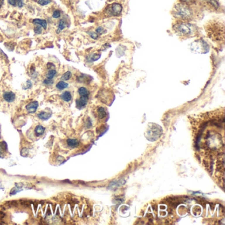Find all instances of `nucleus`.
I'll return each instance as SVG.
<instances>
[{"label":"nucleus","mask_w":225,"mask_h":225,"mask_svg":"<svg viewBox=\"0 0 225 225\" xmlns=\"http://www.w3.org/2000/svg\"><path fill=\"white\" fill-rule=\"evenodd\" d=\"M98 112V116L100 119H102L106 117L107 116V112H106L105 109L103 107H99L97 110Z\"/></svg>","instance_id":"obj_16"},{"label":"nucleus","mask_w":225,"mask_h":225,"mask_svg":"<svg viewBox=\"0 0 225 225\" xmlns=\"http://www.w3.org/2000/svg\"><path fill=\"white\" fill-rule=\"evenodd\" d=\"M44 131H45V128L42 126H37L36 127L35 130V133L37 134V136L42 135L44 132Z\"/></svg>","instance_id":"obj_18"},{"label":"nucleus","mask_w":225,"mask_h":225,"mask_svg":"<svg viewBox=\"0 0 225 225\" xmlns=\"http://www.w3.org/2000/svg\"><path fill=\"white\" fill-rule=\"evenodd\" d=\"M47 68L48 70H50V69H55V66H54V63L49 62V63H47Z\"/></svg>","instance_id":"obj_30"},{"label":"nucleus","mask_w":225,"mask_h":225,"mask_svg":"<svg viewBox=\"0 0 225 225\" xmlns=\"http://www.w3.org/2000/svg\"><path fill=\"white\" fill-rule=\"evenodd\" d=\"M122 11V7L120 4L114 3L110 5L105 10L106 13L109 16H118Z\"/></svg>","instance_id":"obj_5"},{"label":"nucleus","mask_w":225,"mask_h":225,"mask_svg":"<svg viewBox=\"0 0 225 225\" xmlns=\"http://www.w3.org/2000/svg\"><path fill=\"white\" fill-rule=\"evenodd\" d=\"M88 99H89V98L83 97H80V99H77L76 100L77 107L79 109H81V108L85 107V106H86L87 104Z\"/></svg>","instance_id":"obj_7"},{"label":"nucleus","mask_w":225,"mask_h":225,"mask_svg":"<svg viewBox=\"0 0 225 225\" xmlns=\"http://www.w3.org/2000/svg\"><path fill=\"white\" fill-rule=\"evenodd\" d=\"M89 35L90 36V37H91L92 38H93V39H97L98 38V34L96 32H89Z\"/></svg>","instance_id":"obj_29"},{"label":"nucleus","mask_w":225,"mask_h":225,"mask_svg":"<svg viewBox=\"0 0 225 225\" xmlns=\"http://www.w3.org/2000/svg\"><path fill=\"white\" fill-rule=\"evenodd\" d=\"M33 24L40 25V27H42L44 29H46L47 28V21L44 19H35L32 20Z\"/></svg>","instance_id":"obj_9"},{"label":"nucleus","mask_w":225,"mask_h":225,"mask_svg":"<svg viewBox=\"0 0 225 225\" xmlns=\"http://www.w3.org/2000/svg\"><path fill=\"white\" fill-rule=\"evenodd\" d=\"M4 3V0H0V9H1L2 6H3Z\"/></svg>","instance_id":"obj_32"},{"label":"nucleus","mask_w":225,"mask_h":225,"mask_svg":"<svg viewBox=\"0 0 225 225\" xmlns=\"http://www.w3.org/2000/svg\"><path fill=\"white\" fill-rule=\"evenodd\" d=\"M67 143H68V146L71 147V148H75V147H78L79 145V142L77 139H68L67 140Z\"/></svg>","instance_id":"obj_12"},{"label":"nucleus","mask_w":225,"mask_h":225,"mask_svg":"<svg viewBox=\"0 0 225 225\" xmlns=\"http://www.w3.org/2000/svg\"><path fill=\"white\" fill-rule=\"evenodd\" d=\"M51 112H41L38 114V117L42 120H47L51 117Z\"/></svg>","instance_id":"obj_15"},{"label":"nucleus","mask_w":225,"mask_h":225,"mask_svg":"<svg viewBox=\"0 0 225 225\" xmlns=\"http://www.w3.org/2000/svg\"><path fill=\"white\" fill-rule=\"evenodd\" d=\"M61 16V12L59 11V10H55L54 11L53 14H52V17L53 18H55V19H58V18L60 17Z\"/></svg>","instance_id":"obj_25"},{"label":"nucleus","mask_w":225,"mask_h":225,"mask_svg":"<svg viewBox=\"0 0 225 225\" xmlns=\"http://www.w3.org/2000/svg\"><path fill=\"white\" fill-rule=\"evenodd\" d=\"M96 32H97V34L101 35V34H104V32H106V30H104V28L100 27H98L97 29H96Z\"/></svg>","instance_id":"obj_26"},{"label":"nucleus","mask_w":225,"mask_h":225,"mask_svg":"<svg viewBox=\"0 0 225 225\" xmlns=\"http://www.w3.org/2000/svg\"><path fill=\"white\" fill-rule=\"evenodd\" d=\"M51 2V0H38V4H40V6H46Z\"/></svg>","instance_id":"obj_23"},{"label":"nucleus","mask_w":225,"mask_h":225,"mask_svg":"<svg viewBox=\"0 0 225 225\" xmlns=\"http://www.w3.org/2000/svg\"><path fill=\"white\" fill-rule=\"evenodd\" d=\"M207 32L209 37L216 42H224V24L218 21H213L207 27Z\"/></svg>","instance_id":"obj_2"},{"label":"nucleus","mask_w":225,"mask_h":225,"mask_svg":"<svg viewBox=\"0 0 225 225\" xmlns=\"http://www.w3.org/2000/svg\"><path fill=\"white\" fill-rule=\"evenodd\" d=\"M8 4L13 7H23V0H7Z\"/></svg>","instance_id":"obj_10"},{"label":"nucleus","mask_w":225,"mask_h":225,"mask_svg":"<svg viewBox=\"0 0 225 225\" xmlns=\"http://www.w3.org/2000/svg\"><path fill=\"white\" fill-rule=\"evenodd\" d=\"M172 15L178 19L187 20L192 19L193 11L191 7L186 4H178L176 5L172 10Z\"/></svg>","instance_id":"obj_3"},{"label":"nucleus","mask_w":225,"mask_h":225,"mask_svg":"<svg viewBox=\"0 0 225 225\" xmlns=\"http://www.w3.org/2000/svg\"><path fill=\"white\" fill-rule=\"evenodd\" d=\"M56 73H57V71L56 70V69H50V70H48L47 74H46V79H52L54 77L56 76Z\"/></svg>","instance_id":"obj_19"},{"label":"nucleus","mask_w":225,"mask_h":225,"mask_svg":"<svg viewBox=\"0 0 225 225\" xmlns=\"http://www.w3.org/2000/svg\"><path fill=\"white\" fill-rule=\"evenodd\" d=\"M201 1L209 4V6L214 9H218L219 7V4L217 0H201Z\"/></svg>","instance_id":"obj_11"},{"label":"nucleus","mask_w":225,"mask_h":225,"mask_svg":"<svg viewBox=\"0 0 225 225\" xmlns=\"http://www.w3.org/2000/svg\"><path fill=\"white\" fill-rule=\"evenodd\" d=\"M61 98L62 99V100H64V101L69 102L72 99V96L70 92L65 91L64 92L62 93V95H61Z\"/></svg>","instance_id":"obj_13"},{"label":"nucleus","mask_w":225,"mask_h":225,"mask_svg":"<svg viewBox=\"0 0 225 225\" xmlns=\"http://www.w3.org/2000/svg\"><path fill=\"white\" fill-rule=\"evenodd\" d=\"M44 83L46 85H51L54 83V81L52 79H46L44 80Z\"/></svg>","instance_id":"obj_28"},{"label":"nucleus","mask_w":225,"mask_h":225,"mask_svg":"<svg viewBox=\"0 0 225 225\" xmlns=\"http://www.w3.org/2000/svg\"><path fill=\"white\" fill-rule=\"evenodd\" d=\"M72 76V73L71 71H67L65 73L63 74V75L61 76V79L62 81H68L69 79H71V77Z\"/></svg>","instance_id":"obj_21"},{"label":"nucleus","mask_w":225,"mask_h":225,"mask_svg":"<svg viewBox=\"0 0 225 225\" xmlns=\"http://www.w3.org/2000/svg\"><path fill=\"white\" fill-rule=\"evenodd\" d=\"M176 34L183 38L191 37L198 33V28L195 25L186 22H178L173 26Z\"/></svg>","instance_id":"obj_1"},{"label":"nucleus","mask_w":225,"mask_h":225,"mask_svg":"<svg viewBox=\"0 0 225 225\" xmlns=\"http://www.w3.org/2000/svg\"><path fill=\"white\" fill-rule=\"evenodd\" d=\"M38 107V102L37 101H33L30 102L29 104L27 105L26 107V109L28 111V112L29 113H35L36 111L37 110V108Z\"/></svg>","instance_id":"obj_6"},{"label":"nucleus","mask_w":225,"mask_h":225,"mask_svg":"<svg viewBox=\"0 0 225 225\" xmlns=\"http://www.w3.org/2000/svg\"><path fill=\"white\" fill-rule=\"evenodd\" d=\"M68 87V84L63 81L58 82L56 85V88L59 90H63Z\"/></svg>","instance_id":"obj_17"},{"label":"nucleus","mask_w":225,"mask_h":225,"mask_svg":"<svg viewBox=\"0 0 225 225\" xmlns=\"http://www.w3.org/2000/svg\"><path fill=\"white\" fill-rule=\"evenodd\" d=\"M78 92L81 97L89 98V90H88L85 87H80L79 89H78Z\"/></svg>","instance_id":"obj_14"},{"label":"nucleus","mask_w":225,"mask_h":225,"mask_svg":"<svg viewBox=\"0 0 225 225\" xmlns=\"http://www.w3.org/2000/svg\"><path fill=\"white\" fill-rule=\"evenodd\" d=\"M31 86H32V83H31V81H29V80H28L27 82V88H26V89H29V88L31 87Z\"/></svg>","instance_id":"obj_31"},{"label":"nucleus","mask_w":225,"mask_h":225,"mask_svg":"<svg viewBox=\"0 0 225 225\" xmlns=\"http://www.w3.org/2000/svg\"><path fill=\"white\" fill-rule=\"evenodd\" d=\"M3 97L4 100L7 102H13L15 99V95L11 91L9 92H4L3 95Z\"/></svg>","instance_id":"obj_8"},{"label":"nucleus","mask_w":225,"mask_h":225,"mask_svg":"<svg viewBox=\"0 0 225 225\" xmlns=\"http://www.w3.org/2000/svg\"><path fill=\"white\" fill-rule=\"evenodd\" d=\"M7 149V145L5 142L0 143V154H4V152Z\"/></svg>","instance_id":"obj_22"},{"label":"nucleus","mask_w":225,"mask_h":225,"mask_svg":"<svg viewBox=\"0 0 225 225\" xmlns=\"http://www.w3.org/2000/svg\"><path fill=\"white\" fill-rule=\"evenodd\" d=\"M191 50L195 53L205 54L209 51V46L205 40L200 39L191 44Z\"/></svg>","instance_id":"obj_4"},{"label":"nucleus","mask_w":225,"mask_h":225,"mask_svg":"<svg viewBox=\"0 0 225 225\" xmlns=\"http://www.w3.org/2000/svg\"><path fill=\"white\" fill-rule=\"evenodd\" d=\"M20 204H21V205L24 206V207H29L30 206L29 201H27V200H20Z\"/></svg>","instance_id":"obj_27"},{"label":"nucleus","mask_w":225,"mask_h":225,"mask_svg":"<svg viewBox=\"0 0 225 225\" xmlns=\"http://www.w3.org/2000/svg\"><path fill=\"white\" fill-rule=\"evenodd\" d=\"M67 26V23L66 22L65 20L63 19H61L59 21V24H58V32H60L61 30H63L64 28L66 27Z\"/></svg>","instance_id":"obj_20"},{"label":"nucleus","mask_w":225,"mask_h":225,"mask_svg":"<svg viewBox=\"0 0 225 225\" xmlns=\"http://www.w3.org/2000/svg\"><path fill=\"white\" fill-rule=\"evenodd\" d=\"M42 27H40V25H37L36 27H35L34 28V31L36 33L37 35H40L42 33Z\"/></svg>","instance_id":"obj_24"}]
</instances>
